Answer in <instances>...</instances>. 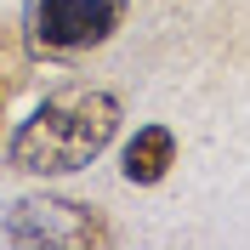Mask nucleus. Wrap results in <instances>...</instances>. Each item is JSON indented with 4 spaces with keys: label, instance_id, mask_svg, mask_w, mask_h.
Instances as JSON below:
<instances>
[{
    "label": "nucleus",
    "instance_id": "1",
    "mask_svg": "<svg viewBox=\"0 0 250 250\" xmlns=\"http://www.w3.org/2000/svg\"><path fill=\"white\" fill-rule=\"evenodd\" d=\"M120 97L108 85H62L51 91L6 142V165L23 176H68L85 171L120 137Z\"/></svg>",
    "mask_w": 250,
    "mask_h": 250
},
{
    "label": "nucleus",
    "instance_id": "4",
    "mask_svg": "<svg viewBox=\"0 0 250 250\" xmlns=\"http://www.w3.org/2000/svg\"><path fill=\"white\" fill-rule=\"evenodd\" d=\"M171 165H176V137H171V125H142L137 137L125 142V154H120L125 182H137V188L165 182V171H171Z\"/></svg>",
    "mask_w": 250,
    "mask_h": 250
},
{
    "label": "nucleus",
    "instance_id": "5",
    "mask_svg": "<svg viewBox=\"0 0 250 250\" xmlns=\"http://www.w3.org/2000/svg\"><path fill=\"white\" fill-rule=\"evenodd\" d=\"M0 114H6V85H0Z\"/></svg>",
    "mask_w": 250,
    "mask_h": 250
},
{
    "label": "nucleus",
    "instance_id": "2",
    "mask_svg": "<svg viewBox=\"0 0 250 250\" xmlns=\"http://www.w3.org/2000/svg\"><path fill=\"white\" fill-rule=\"evenodd\" d=\"M125 17V0H29V46L46 57H74V51L103 46Z\"/></svg>",
    "mask_w": 250,
    "mask_h": 250
},
{
    "label": "nucleus",
    "instance_id": "3",
    "mask_svg": "<svg viewBox=\"0 0 250 250\" xmlns=\"http://www.w3.org/2000/svg\"><path fill=\"white\" fill-rule=\"evenodd\" d=\"M6 239L12 245H108V222L80 199H51V193H29L6 210Z\"/></svg>",
    "mask_w": 250,
    "mask_h": 250
}]
</instances>
